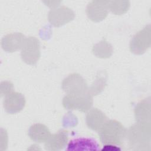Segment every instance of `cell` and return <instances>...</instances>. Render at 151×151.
Instances as JSON below:
<instances>
[{
	"mask_svg": "<svg viewBox=\"0 0 151 151\" xmlns=\"http://www.w3.org/2000/svg\"><path fill=\"white\" fill-rule=\"evenodd\" d=\"M38 41L34 38H30L24 50L22 55L25 61L32 64L38 60L39 57V48Z\"/></svg>",
	"mask_w": 151,
	"mask_h": 151,
	"instance_id": "cell-6",
	"label": "cell"
},
{
	"mask_svg": "<svg viewBox=\"0 0 151 151\" xmlns=\"http://www.w3.org/2000/svg\"><path fill=\"white\" fill-rule=\"evenodd\" d=\"M29 136L34 141L38 143L46 142L50 133L47 127L42 124H37L31 127L29 130Z\"/></svg>",
	"mask_w": 151,
	"mask_h": 151,
	"instance_id": "cell-10",
	"label": "cell"
},
{
	"mask_svg": "<svg viewBox=\"0 0 151 151\" xmlns=\"http://www.w3.org/2000/svg\"><path fill=\"white\" fill-rule=\"evenodd\" d=\"M68 137L65 132L61 131L50 136L45 144V149L50 151L63 149L67 144Z\"/></svg>",
	"mask_w": 151,
	"mask_h": 151,
	"instance_id": "cell-5",
	"label": "cell"
},
{
	"mask_svg": "<svg viewBox=\"0 0 151 151\" xmlns=\"http://www.w3.org/2000/svg\"><path fill=\"white\" fill-rule=\"evenodd\" d=\"M128 140L129 147L133 150H150V132H146V129L136 128L130 129Z\"/></svg>",
	"mask_w": 151,
	"mask_h": 151,
	"instance_id": "cell-2",
	"label": "cell"
},
{
	"mask_svg": "<svg viewBox=\"0 0 151 151\" xmlns=\"http://www.w3.org/2000/svg\"><path fill=\"white\" fill-rule=\"evenodd\" d=\"M64 106L69 109H79L86 110L91 104V100L89 97H67L64 100Z\"/></svg>",
	"mask_w": 151,
	"mask_h": 151,
	"instance_id": "cell-8",
	"label": "cell"
},
{
	"mask_svg": "<svg viewBox=\"0 0 151 151\" xmlns=\"http://www.w3.org/2000/svg\"><path fill=\"white\" fill-rule=\"evenodd\" d=\"M124 127L115 120L109 121L99 133L100 140L104 145H121L125 137Z\"/></svg>",
	"mask_w": 151,
	"mask_h": 151,
	"instance_id": "cell-1",
	"label": "cell"
},
{
	"mask_svg": "<svg viewBox=\"0 0 151 151\" xmlns=\"http://www.w3.org/2000/svg\"><path fill=\"white\" fill-rule=\"evenodd\" d=\"M85 88V83L80 76L73 74L68 77L63 83V88L68 93L77 94Z\"/></svg>",
	"mask_w": 151,
	"mask_h": 151,
	"instance_id": "cell-7",
	"label": "cell"
},
{
	"mask_svg": "<svg viewBox=\"0 0 151 151\" xmlns=\"http://www.w3.org/2000/svg\"><path fill=\"white\" fill-rule=\"evenodd\" d=\"M24 97L21 94L15 93L5 100L4 106L8 112L14 113L21 110L24 106Z\"/></svg>",
	"mask_w": 151,
	"mask_h": 151,
	"instance_id": "cell-9",
	"label": "cell"
},
{
	"mask_svg": "<svg viewBox=\"0 0 151 151\" xmlns=\"http://www.w3.org/2000/svg\"><path fill=\"white\" fill-rule=\"evenodd\" d=\"M150 29L147 28L139 32L133 39L131 43L132 51L140 54L144 52L149 47Z\"/></svg>",
	"mask_w": 151,
	"mask_h": 151,
	"instance_id": "cell-3",
	"label": "cell"
},
{
	"mask_svg": "<svg viewBox=\"0 0 151 151\" xmlns=\"http://www.w3.org/2000/svg\"><path fill=\"white\" fill-rule=\"evenodd\" d=\"M68 150H98L99 145L96 140L87 137H80L71 140L68 143Z\"/></svg>",
	"mask_w": 151,
	"mask_h": 151,
	"instance_id": "cell-4",
	"label": "cell"
},
{
	"mask_svg": "<svg viewBox=\"0 0 151 151\" xmlns=\"http://www.w3.org/2000/svg\"><path fill=\"white\" fill-rule=\"evenodd\" d=\"M105 118L106 117L101 111L97 110H93L87 115V124L90 128L97 130L104 122Z\"/></svg>",
	"mask_w": 151,
	"mask_h": 151,
	"instance_id": "cell-11",
	"label": "cell"
},
{
	"mask_svg": "<svg viewBox=\"0 0 151 151\" xmlns=\"http://www.w3.org/2000/svg\"><path fill=\"white\" fill-rule=\"evenodd\" d=\"M22 36L21 34H14L6 36L4 41V48L10 51L17 50L22 41Z\"/></svg>",
	"mask_w": 151,
	"mask_h": 151,
	"instance_id": "cell-12",
	"label": "cell"
},
{
	"mask_svg": "<svg viewBox=\"0 0 151 151\" xmlns=\"http://www.w3.org/2000/svg\"><path fill=\"white\" fill-rule=\"evenodd\" d=\"M120 150V148H119L116 146H114L113 145H106L102 149V150H110V151Z\"/></svg>",
	"mask_w": 151,
	"mask_h": 151,
	"instance_id": "cell-13",
	"label": "cell"
}]
</instances>
